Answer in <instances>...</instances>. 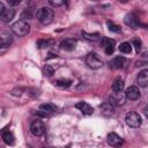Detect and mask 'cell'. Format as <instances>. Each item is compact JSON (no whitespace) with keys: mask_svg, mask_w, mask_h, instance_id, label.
<instances>
[{"mask_svg":"<svg viewBox=\"0 0 148 148\" xmlns=\"http://www.w3.org/2000/svg\"><path fill=\"white\" fill-rule=\"evenodd\" d=\"M101 46H103L104 51L106 54L111 56L114 51V46H116V40L114 39H111V38H108V37H103L102 40H101Z\"/></svg>","mask_w":148,"mask_h":148,"instance_id":"obj_8","label":"cell"},{"mask_svg":"<svg viewBox=\"0 0 148 148\" xmlns=\"http://www.w3.org/2000/svg\"><path fill=\"white\" fill-rule=\"evenodd\" d=\"M132 44H133V46H134L135 51L139 53V52L141 51V46H142V43H141V40H140V39H138V38H134Z\"/></svg>","mask_w":148,"mask_h":148,"instance_id":"obj_27","label":"cell"},{"mask_svg":"<svg viewBox=\"0 0 148 148\" xmlns=\"http://www.w3.org/2000/svg\"><path fill=\"white\" fill-rule=\"evenodd\" d=\"M5 9H6V8H5V5H3V2H1V1H0V15H1V14L5 12Z\"/></svg>","mask_w":148,"mask_h":148,"instance_id":"obj_31","label":"cell"},{"mask_svg":"<svg viewBox=\"0 0 148 148\" xmlns=\"http://www.w3.org/2000/svg\"><path fill=\"white\" fill-rule=\"evenodd\" d=\"M125 120H126V124H127L130 127H133V128L140 127L141 124H142L141 116H140L138 112H134V111H131V112L126 113Z\"/></svg>","mask_w":148,"mask_h":148,"instance_id":"obj_3","label":"cell"},{"mask_svg":"<svg viewBox=\"0 0 148 148\" xmlns=\"http://www.w3.org/2000/svg\"><path fill=\"white\" fill-rule=\"evenodd\" d=\"M106 141H108V143H109L110 146H112V147H120V146L123 145V142H124V140H123L118 134H116V133H113V132L108 135Z\"/></svg>","mask_w":148,"mask_h":148,"instance_id":"obj_11","label":"cell"},{"mask_svg":"<svg viewBox=\"0 0 148 148\" xmlns=\"http://www.w3.org/2000/svg\"><path fill=\"white\" fill-rule=\"evenodd\" d=\"M67 148H69V147H67Z\"/></svg>","mask_w":148,"mask_h":148,"instance_id":"obj_32","label":"cell"},{"mask_svg":"<svg viewBox=\"0 0 148 148\" xmlns=\"http://www.w3.org/2000/svg\"><path fill=\"white\" fill-rule=\"evenodd\" d=\"M119 51L121 52V53H131V51H132V44H130L128 42H124V43H121L120 45H119Z\"/></svg>","mask_w":148,"mask_h":148,"instance_id":"obj_23","label":"cell"},{"mask_svg":"<svg viewBox=\"0 0 148 148\" xmlns=\"http://www.w3.org/2000/svg\"><path fill=\"white\" fill-rule=\"evenodd\" d=\"M20 0H8V5L9 6H17V5H20Z\"/></svg>","mask_w":148,"mask_h":148,"instance_id":"obj_30","label":"cell"},{"mask_svg":"<svg viewBox=\"0 0 148 148\" xmlns=\"http://www.w3.org/2000/svg\"><path fill=\"white\" fill-rule=\"evenodd\" d=\"M101 110H102V113L104 116H112L114 113V106L109 103V102H104L102 105H101Z\"/></svg>","mask_w":148,"mask_h":148,"instance_id":"obj_18","label":"cell"},{"mask_svg":"<svg viewBox=\"0 0 148 148\" xmlns=\"http://www.w3.org/2000/svg\"><path fill=\"white\" fill-rule=\"evenodd\" d=\"M2 140H3V142H5L6 145H8V146H13L14 142H15V138H14L13 133L9 132V131H3V132H2Z\"/></svg>","mask_w":148,"mask_h":148,"instance_id":"obj_19","label":"cell"},{"mask_svg":"<svg viewBox=\"0 0 148 148\" xmlns=\"http://www.w3.org/2000/svg\"><path fill=\"white\" fill-rule=\"evenodd\" d=\"M124 86H125V84H124V80L120 79V77H117V79L113 81V83H112V90H113L114 92L123 91Z\"/></svg>","mask_w":148,"mask_h":148,"instance_id":"obj_20","label":"cell"},{"mask_svg":"<svg viewBox=\"0 0 148 148\" xmlns=\"http://www.w3.org/2000/svg\"><path fill=\"white\" fill-rule=\"evenodd\" d=\"M136 81H138L139 86L142 87V88H146L148 86V69L147 68L146 69H142L139 73V75L136 77Z\"/></svg>","mask_w":148,"mask_h":148,"instance_id":"obj_15","label":"cell"},{"mask_svg":"<svg viewBox=\"0 0 148 148\" xmlns=\"http://www.w3.org/2000/svg\"><path fill=\"white\" fill-rule=\"evenodd\" d=\"M10 29H12V31H13L16 36L23 37V36H25V35L29 34V31H30V25H29V23H28L27 21L18 20V21H16V22H14V23L12 24Z\"/></svg>","mask_w":148,"mask_h":148,"instance_id":"obj_2","label":"cell"},{"mask_svg":"<svg viewBox=\"0 0 148 148\" xmlns=\"http://www.w3.org/2000/svg\"><path fill=\"white\" fill-rule=\"evenodd\" d=\"M53 83H54L56 87L61 88V89H65V88H68L72 84V81L71 80H67V79H59V80H56Z\"/></svg>","mask_w":148,"mask_h":148,"instance_id":"obj_22","label":"cell"},{"mask_svg":"<svg viewBox=\"0 0 148 148\" xmlns=\"http://www.w3.org/2000/svg\"><path fill=\"white\" fill-rule=\"evenodd\" d=\"M13 43V37L8 32L0 34V49H6Z\"/></svg>","mask_w":148,"mask_h":148,"instance_id":"obj_13","label":"cell"},{"mask_svg":"<svg viewBox=\"0 0 148 148\" xmlns=\"http://www.w3.org/2000/svg\"><path fill=\"white\" fill-rule=\"evenodd\" d=\"M124 94H125L126 99H130V101H135V99H138V98L140 97V90H139V88L135 87V86L128 87Z\"/></svg>","mask_w":148,"mask_h":148,"instance_id":"obj_9","label":"cell"},{"mask_svg":"<svg viewBox=\"0 0 148 148\" xmlns=\"http://www.w3.org/2000/svg\"><path fill=\"white\" fill-rule=\"evenodd\" d=\"M53 73H54V68L51 65H45V67H44V74L47 75V76H52Z\"/></svg>","mask_w":148,"mask_h":148,"instance_id":"obj_28","label":"cell"},{"mask_svg":"<svg viewBox=\"0 0 148 148\" xmlns=\"http://www.w3.org/2000/svg\"><path fill=\"white\" fill-rule=\"evenodd\" d=\"M59 46L64 51H73L75 49V46H76V40L73 39V38H67V39L61 40Z\"/></svg>","mask_w":148,"mask_h":148,"instance_id":"obj_12","label":"cell"},{"mask_svg":"<svg viewBox=\"0 0 148 148\" xmlns=\"http://www.w3.org/2000/svg\"><path fill=\"white\" fill-rule=\"evenodd\" d=\"M32 17V14H31V10L30 9H24L23 10V13L21 14V18H22V21H25V20H30Z\"/></svg>","mask_w":148,"mask_h":148,"instance_id":"obj_25","label":"cell"},{"mask_svg":"<svg viewBox=\"0 0 148 148\" xmlns=\"http://www.w3.org/2000/svg\"><path fill=\"white\" fill-rule=\"evenodd\" d=\"M106 24H108V28H109L110 31H112V32H119L120 31V27L119 25H117V24H114V23H112L110 21H108Z\"/></svg>","mask_w":148,"mask_h":148,"instance_id":"obj_26","label":"cell"},{"mask_svg":"<svg viewBox=\"0 0 148 148\" xmlns=\"http://www.w3.org/2000/svg\"><path fill=\"white\" fill-rule=\"evenodd\" d=\"M30 132L35 135V136H40L44 134L45 132V125L42 120L36 119L30 124Z\"/></svg>","mask_w":148,"mask_h":148,"instance_id":"obj_7","label":"cell"},{"mask_svg":"<svg viewBox=\"0 0 148 148\" xmlns=\"http://www.w3.org/2000/svg\"><path fill=\"white\" fill-rule=\"evenodd\" d=\"M109 103H111L113 106H121L126 103V97L125 94L119 91V92H111L109 96Z\"/></svg>","mask_w":148,"mask_h":148,"instance_id":"obj_5","label":"cell"},{"mask_svg":"<svg viewBox=\"0 0 148 148\" xmlns=\"http://www.w3.org/2000/svg\"><path fill=\"white\" fill-rule=\"evenodd\" d=\"M57 111H58V108L56 105L50 104V103H45V104H42L39 106V110L37 111V114L42 116V117H50L53 113H56Z\"/></svg>","mask_w":148,"mask_h":148,"instance_id":"obj_6","label":"cell"},{"mask_svg":"<svg viewBox=\"0 0 148 148\" xmlns=\"http://www.w3.org/2000/svg\"><path fill=\"white\" fill-rule=\"evenodd\" d=\"M49 3L51 6H53V7H60V6L65 5V1L64 0H50Z\"/></svg>","mask_w":148,"mask_h":148,"instance_id":"obj_29","label":"cell"},{"mask_svg":"<svg viewBox=\"0 0 148 148\" xmlns=\"http://www.w3.org/2000/svg\"><path fill=\"white\" fill-rule=\"evenodd\" d=\"M52 43H53L52 40H47V39H39V40H37L36 45H37V47H38V49H44V47H47L49 45H51Z\"/></svg>","mask_w":148,"mask_h":148,"instance_id":"obj_24","label":"cell"},{"mask_svg":"<svg viewBox=\"0 0 148 148\" xmlns=\"http://www.w3.org/2000/svg\"><path fill=\"white\" fill-rule=\"evenodd\" d=\"M36 17L42 24H50L53 21L54 17V12L50 7H40L36 12Z\"/></svg>","mask_w":148,"mask_h":148,"instance_id":"obj_1","label":"cell"},{"mask_svg":"<svg viewBox=\"0 0 148 148\" xmlns=\"http://www.w3.org/2000/svg\"><path fill=\"white\" fill-rule=\"evenodd\" d=\"M15 16V10L12 9V8H8V9H5V12L0 15V20L5 23H9Z\"/></svg>","mask_w":148,"mask_h":148,"instance_id":"obj_17","label":"cell"},{"mask_svg":"<svg viewBox=\"0 0 148 148\" xmlns=\"http://www.w3.org/2000/svg\"><path fill=\"white\" fill-rule=\"evenodd\" d=\"M81 35H82V37L84 38V39H87V40H90V42H96V40H98L99 39V34L98 32H94V34H89V32H87V31H81Z\"/></svg>","mask_w":148,"mask_h":148,"instance_id":"obj_21","label":"cell"},{"mask_svg":"<svg viewBox=\"0 0 148 148\" xmlns=\"http://www.w3.org/2000/svg\"><path fill=\"white\" fill-rule=\"evenodd\" d=\"M75 108L79 109L83 114H91L94 112V109L91 105H89L87 102H79L75 104Z\"/></svg>","mask_w":148,"mask_h":148,"instance_id":"obj_16","label":"cell"},{"mask_svg":"<svg viewBox=\"0 0 148 148\" xmlns=\"http://www.w3.org/2000/svg\"><path fill=\"white\" fill-rule=\"evenodd\" d=\"M125 64H126V59H125L123 56H117V57H114V58L110 61L111 67H112V68H116V69L124 68V67H125Z\"/></svg>","mask_w":148,"mask_h":148,"instance_id":"obj_14","label":"cell"},{"mask_svg":"<svg viewBox=\"0 0 148 148\" xmlns=\"http://www.w3.org/2000/svg\"><path fill=\"white\" fill-rule=\"evenodd\" d=\"M86 64L88 65V67H90L92 69H97V68H101L103 66L102 59L95 52H90V53L87 54V57H86Z\"/></svg>","mask_w":148,"mask_h":148,"instance_id":"obj_4","label":"cell"},{"mask_svg":"<svg viewBox=\"0 0 148 148\" xmlns=\"http://www.w3.org/2000/svg\"><path fill=\"white\" fill-rule=\"evenodd\" d=\"M124 22H125L126 25H128V27L132 28V29H138V28L140 27V23H139L138 17H136L134 14H132V13H131V14H127V15L125 16Z\"/></svg>","mask_w":148,"mask_h":148,"instance_id":"obj_10","label":"cell"}]
</instances>
